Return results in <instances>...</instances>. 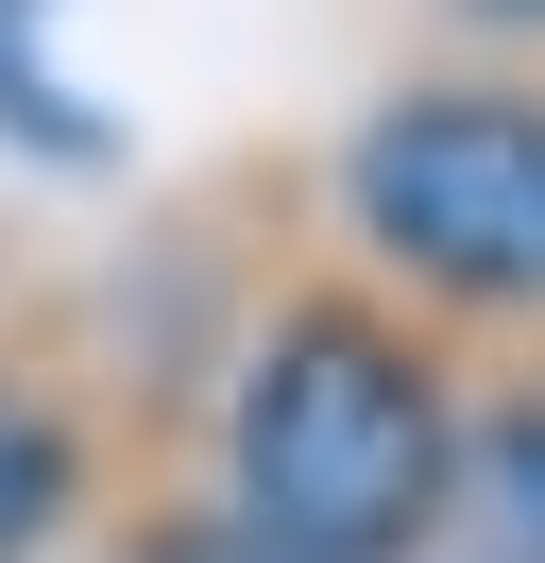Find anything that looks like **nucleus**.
I'll return each instance as SVG.
<instances>
[{
  "label": "nucleus",
  "instance_id": "f257e3e1",
  "mask_svg": "<svg viewBox=\"0 0 545 563\" xmlns=\"http://www.w3.org/2000/svg\"><path fill=\"white\" fill-rule=\"evenodd\" d=\"M222 512L256 563H426L460 512V376L375 290H290L222 393Z\"/></svg>",
  "mask_w": 545,
  "mask_h": 563
},
{
  "label": "nucleus",
  "instance_id": "f03ea898",
  "mask_svg": "<svg viewBox=\"0 0 545 563\" xmlns=\"http://www.w3.org/2000/svg\"><path fill=\"white\" fill-rule=\"evenodd\" d=\"M341 240L409 308H545V86L529 69H409L341 137Z\"/></svg>",
  "mask_w": 545,
  "mask_h": 563
},
{
  "label": "nucleus",
  "instance_id": "7ed1b4c3",
  "mask_svg": "<svg viewBox=\"0 0 545 563\" xmlns=\"http://www.w3.org/2000/svg\"><path fill=\"white\" fill-rule=\"evenodd\" d=\"M52 18L68 0H0V137H18L34 172H120V120L86 103V69H68Z\"/></svg>",
  "mask_w": 545,
  "mask_h": 563
},
{
  "label": "nucleus",
  "instance_id": "20e7f679",
  "mask_svg": "<svg viewBox=\"0 0 545 563\" xmlns=\"http://www.w3.org/2000/svg\"><path fill=\"white\" fill-rule=\"evenodd\" d=\"M68 512H86V427H68L34 376H0V563H34Z\"/></svg>",
  "mask_w": 545,
  "mask_h": 563
},
{
  "label": "nucleus",
  "instance_id": "39448f33",
  "mask_svg": "<svg viewBox=\"0 0 545 563\" xmlns=\"http://www.w3.org/2000/svg\"><path fill=\"white\" fill-rule=\"evenodd\" d=\"M460 512L494 529V563H545V393L460 410Z\"/></svg>",
  "mask_w": 545,
  "mask_h": 563
},
{
  "label": "nucleus",
  "instance_id": "423d86ee",
  "mask_svg": "<svg viewBox=\"0 0 545 563\" xmlns=\"http://www.w3.org/2000/svg\"><path fill=\"white\" fill-rule=\"evenodd\" d=\"M443 18H460V35H494V52H529V35H545V0H443Z\"/></svg>",
  "mask_w": 545,
  "mask_h": 563
}]
</instances>
